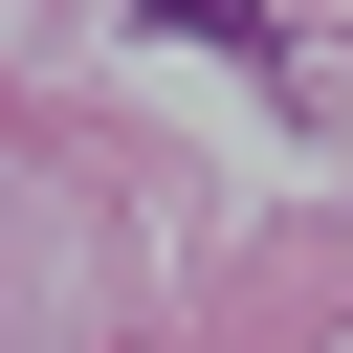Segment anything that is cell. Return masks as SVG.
<instances>
[{
  "label": "cell",
  "instance_id": "6da1fadb",
  "mask_svg": "<svg viewBox=\"0 0 353 353\" xmlns=\"http://www.w3.org/2000/svg\"><path fill=\"white\" fill-rule=\"evenodd\" d=\"M154 22H221V44H243V0H154Z\"/></svg>",
  "mask_w": 353,
  "mask_h": 353
}]
</instances>
